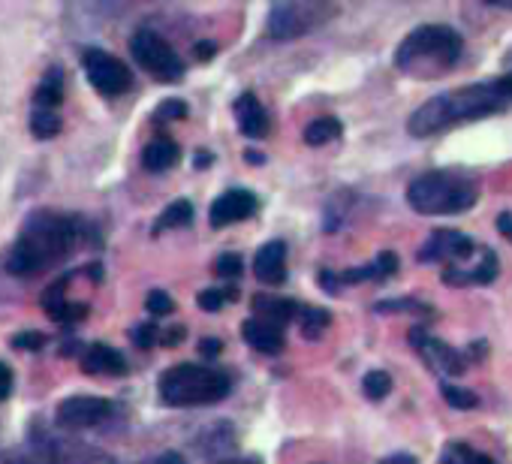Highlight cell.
<instances>
[{
  "mask_svg": "<svg viewBox=\"0 0 512 464\" xmlns=\"http://www.w3.org/2000/svg\"><path fill=\"white\" fill-rule=\"evenodd\" d=\"M82 67H85L88 82H91L103 97H118V94H124V91L133 85L130 67H127L121 58H115V55H109V52H103V49H88V52L82 55Z\"/></svg>",
  "mask_w": 512,
  "mask_h": 464,
  "instance_id": "obj_8",
  "label": "cell"
},
{
  "mask_svg": "<svg viewBox=\"0 0 512 464\" xmlns=\"http://www.w3.org/2000/svg\"><path fill=\"white\" fill-rule=\"evenodd\" d=\"M380 464H416V458H413V455H407V452H398V455L383 458Z\"/></svg>",
  "mask_w": 512,
  "mask_h": 464,
  "instance_id": "obj_42",
  "label": "cell"
},
{
  "mask_svg": "<svg viewBox=\"0 0 512 464\" xmlns=\"http://www.w3.org/2000/svg\"><path fill=\"white\" fill-rule=\"evenodd\" d=\"M341 133H344V127L338 118H314L305 127V142L317 148V145H329V142L341 139Z\"/></svg>",
  "mask_w": 512,
  "mask_h": 464,
  "instance_id": "obj_22",
  "label": "cell"
},
{
  "mask_svg": "<svg viewBox=\"0 0 512 464\" xmlns=\"http://www.w3.org/2000/svg\"><path fill=\"white\" fill-rule=\"evenodd\" d=\"M181 335H184V329L178 326V329H169V332H163V347H178L181 344Z\"/></svg>",
  "mask_w": 512,
  "mask_h": 464,
  "instance_id": "obj_39",
  "label": "cell"
},
{
  "mask_svg": "<svg viewBox=\"0 0 512 464\" xmlns=\"http://www.w3.org/2000/svg\"><path fill=\"white\" fill-rule=\"evenodd\" d=\"M181 118H187V106L181 100H166L154 112V121L157 124H163V121H181Z\"/></svg>",
  "mask_w": 512,
  "mask_h": 464,
  "instance_id": "obj_31",
  "label": "cell"
},
{
  "mask_svg": "<svg viewBox=\"0 0 512 464\" xmlns=\"http://www.w3.org/2000/svg\"><path fill=\"white\" fill-rule=\"evenodd\" d=\"M464 52V40L458 31L449 25H422L410 31L398 52H395V67L413 79H440L449 73Z\"/></svg>",
  "mask_w": 512,
  "mask_h": 464,
  "instance_id": "obj_3",
  "label": "cell"
},
{
  "mask_svg": "<svg viewBox=\"0 0 512 464\" xmlns=\"http://www.w3.org/2000/svg\"><path fill=\"white\" fill-rule=\"evenodd\" d=\"M241 269H244V263H241L238 254H223V257H217V263H214V272H217L220 278H238Z\"/></svg>",
  "mask_w": 512,
  "mask_h": 464,
  "instance_id": "obj_32",
  "label": "cell"
},
{
  "mask_svg": "<svg viewBox=\"0 0 512 464\" xmlns=\"http://www.w3.org/2000/svg\"><path fill=\"white\" fill-rule=\"evenodd\" d=\"M253 275L266 287H281L287 281V245L269 242L253 257Z\"/></svg>",
  "mask_w": 512,
  "mask_h": 464,
  "instance_id": "obj_13",
  "label": "cell"
},
{
  "mask_svg": "<svg viewBox=\"0 0 512 464\" xmlns=\"http://www.w3.org/2000/svg\"><path fill=\"white\" fill-rule=\"evenodd\" d=\"M410 344L422 353V359H425L434 371H443V374H449V377H458V374L467 371V362H464V356H461L458 350H452V347H446L443 341L425 335L422 329H413V332H410Z\"/></svg>",
  "mask_w": 512,
  "mask_h": 464,
  "instance_id": "obj_11",
  "label": "cell"
},
{
  "mask_svg": "<svg viewBox=\"0 0 512 464\" xmlns=\"http://www.w3.org/2000/svg\"><path fill=\"white\" fill-rule=\"evenodd\" d=\"M497 275V254L494 251H482V266L473 272H458V269H446L443 281L446 284H488Z\"/></svg>",
  "mask_w": 512,
  "mask_h": 464,
  "instance_id": "obj_20",
  "label": "cell"
},
{
  "mask_svg": "<svg viewBox=\"0 0 512 464\" xmlns=\"http://www.w3.org/2000/svg\"><path fill=\"white\" fill-rule=\"evenodd\" d=\"M145 464H187V461H184V455H178V452H163V455H157V458H151V461H145Z\"/></svg>",
  "mask_w": 512,
  "mask_h": 464,
  "instance_id": "obj_38",
  "label": "cell"
},
{
  "mask_svg": "<svg viewBox=\"0 0 512 464\" xmlns=\"http://www.w3.org/2000/svg\"><path fill=\"white\" fill-rule=\"evenodd\" d=\"M31 133L37 139H52V136L61 133V118L52 109H34V115H31Z\"/></svg>",
  "mask_w": 512,
  "mask_h": 464,
  "instance_id": "obj_25",
  "label": "cell"
},
{
  "mask_svg": "<svg viewBox=\"0 0 512 464\" xmlns=\"http://www.w3.org/2000/svg\"><path fill=\"white\" fill-rule=\"evenodd\" d=\"M145 308H148L151 317H169V314L175 311V302H172V296H166L163 290H151L148 299H145Z\"/></svg>",
  "mask_w": 512,
  "mask_h": 464,
  "instance_id": "obj_29",
  "label": "cell"
},
{
  "mask_svg": "<svg viewBox=\"0 0 512 464\" xmlns=\"http://www.w3.org/2000/svg\"><path fill=\"white\" fill-rule=\"evenodd\" d=\"M199 350H202L205 356H214V353L223 350V344H220V338H205V341L199 344Z\"/></svg>",
  "mask_w": 512,
  "mask_h": 464,
  "instance_id": "obj_40",
  "label": "cell"
},
{
  "mask_svg": "<svg viewBox=\"0 0 512 464\" xmlns=\"http://www.w3.org/2000/svg\"><path fill=\"white\" fill-rule=\"evenodd\" d=\"M509 106H512V73L500 76V79L476 82V85H461L455 91L431 97L410 115L407 130H410V136L425 139V136H437L455 124L497 115Z\"/></svg>",
  "mask_w": 512,
  "mask_h": 464,
  "instance_id": "obj_1",
  "label": "cell"
},
{
  "mask_svg": "<svg viewBox=\"0 0 512 464\" xmlns=\"http://www.w3.org/2000/svg\"><path fill=\"white\" fill-rule=\"evenodd\" d=\"M214 49H217L214 43H199V46H196L193 52H196V58H199V61H208V58L214 55Z\"/></svg>",
  "mask_w": 512,
  "mask_h": 464,
  "instance_id": "obj_43",
  "label": "cell"
},
{
  "mask_svg": "<svg viewBox=\"0 0 512 464\" xmlns=\"http://www.w3.org/2000/svg\"><path fill=\"white\" fill-rule=\"evenodd\" d=\"M241 338L253 350H260L266 356H278L284 350V344H287L284 341V329H278V326H272L266 320H256V317H250V320L241 323Z\"/></svg>",
  "mask_w": 512,
  "mask_h": 464,
  "instance_id": "obj_14",
  "label": "cell"
},
{
  "mask_svg": "<svg viewBox=\"0 0 512 464\" xmlns=\"http://www.w3.org/2000/svg\"><path fill=\"white\" fill-rule=\"evenodd\" d=\"M229 299H235V290H226V293H220V290H202L199 299H196V305L202 311H220Z\"/></svg>",
  "mask_w": 512,
  "mask_h": 464,
  "instance_id": "obj_30",
  "label": "cell"
},
{
  "mask_svg": "<svg viewBox=\"0 0 512 464\" xmlns=\"http://www.w3.org/2000/svg\"><path fill=\"white\" fill-rule=\"evenodd\" d=\"M235 118H238V130L247 139H263L269 133V112L253 94H241L235 100Z\"/></svg>",
  "mask_w": 512,
  "mask_h": 464,
  "instance_id": "obj_15",
  "label": "cell"
},
{
  "mask_svg": "<svg viewBox=\"0 0 512 464\" xmlns=\"http://www.w3.org/2000/svg\"><path fill=\"white\" fill-rule=\"evenodd\" d=\"M64 287H67V278H61L58 284H52V287L46 290V296H43V311H46L55 323H76V320H82V317L88 314V305L70 302Z\"/></svg>",
  "mask_w": 512,
  "mask_h": 464,
  "instance_id": "obj_16",
  "label": "cell"
},
{
  "mask_svg": "<svg viewBox=\"0 0 512 464\" xmlns=\"http://www.w3.org/2000/svg\"><path fill=\"white\" fill-rule=\"evenodd\" d=\"M362 392L371 398V401H380L392 392V377L386 371H368L365 380H362Z\"/></svg>",
  "mask_w": 512,
  "mask_h": 464,
  "instance_id": "obj_26",
  "label": "cell"
},
{
  "mask_svg": "<svg viewBox=\"0 0 512 464\" xmlns=\"http://www.w3.org/2000/svg\"><path fill=\"white\" fill-rule=\"evenodd\" d=\"M178 157H181L178 145L172 139H166V136H157L142 148V166L148 172H166V169H172L178 163Z\"/></svg>",
  "mask_w": 512,
  "mask_h": 464,
  "instance_id": "obj_19",
  "label": "cell"
},
{
  "mask_svg": "<svg viewBox=\"0 0 512 464\" xmlns=\"http://www.w3.org/2000/svg\"><path fill=\"white\" fill-rule=\"evenodd\" d=\"M479 199V184L461 169H431L410 181L407 202L419 214H458L473 208Z\"/></svg>",
  "mask_w": 512,
  "mask_h": 464,
  "instance_id": "obj_4",
  "label": "cell"
},
{
  "mask_svg": "<svg viewBox=\"0 0 512 464\" xmlns=\"http://www.w3.org/2000/svg\"><path fill=\"white\" fill-rule=\"evenodd\" d=\"M82 365H85V371H88V374H112V377L127 374V362H124V356H121L118 350L106 347V344H94V347H88V350H85V356H82Z\"/></svg>",
  "mask_w": 512,
  "mask_h": 464,
  "instance_id": "obj_18",
  "label": "cell"
},
{
  "mask_svg": "<svg viewBox=\"0 0 512 464\" xmlns=\"http://www.w3.org/2000/svg\"><path fill=\"white\" fill-rule=\"evenodd\" d=\"M374 269H377V278H389V275H395V272H398V257L386 251V254H380V257H377Z\"/></svg>",
  "mask_w": 512,
  "mask_h": 464,
  "instance_id": "obj_34",
  "label": "cell"
},
{
  "mask_svg": "<svg viewBox=\"0 0 512 464\" xmlns=\"http://www.w3.org/2000/svg\"><path fill=\"white\" fill-rule=\"evenodd\" d=\"M256 208H260V202H256V196L250 190H226L220 193L214 202H211V226L220 229V226H229V223H238V220H247L256 214Z\"/></svg>",
  "mask_w": 512,
  "mask_h": 464,
  "instance_id": "obj_12",
  "label": "cell"
},
{
  "mask_svg": "<svg viewBox=\"0 0 512 464\" xmlns=\"http://www.w3.org/2000/svg\"><path fill=\"white\" fill-rule=\"evenodd\" d=\"M299 323H302L305 338H317V335L332 323V317H329V311H323V308H308V311L299 314Z\"/></svg>",
  "mask_w": 512,
  "mask_h": 464,
  "instance_id": "obj_27",
  "label": "cell"
},
{
  "mask_svg": "<svg viewBox=\"0 0 512 464\" xmlns=\"http://www.w3.org/2000/svg\"><path fill=\"white\" fill-rule=\"evenodd\" d=\"M440 392H443V398H446L455 410H470V407L479 404V398H476L473 392H467V389H461V386H452V383H443Z\"/></svg>",
  "mask_w": 512,
  "mask_h": 464,
  "instance_id": "obj_28",
  "label": "cell"
},
{
  "mask_svg": "<svg viewBox=\"0 0 512 464\" xmlns=\"http://www.w3.org/2000/svg\"><path fill=\"white\" fill-rule=\"evenodd\" d=\"M338 10L329 4H314V0H284L269 10V37L272 40H296L323 28Z\"/></svg>",
  "mask_w": 512,
  "mask_h": 464,
  "instance_id": "obj_6",
  "label": "cell"
},
{
  "mask_svg": "<svg viewBox=\"0 0 512 464\" xmlns=\"http://www.w3.org/2000/svg\"><path fill=\"white\" fill-rule=\"evenodd\" d=\"M190 223H193V205H190L187 199H178V202H172V205L160 214V220H157V232H160V229L190 226Z\"/></svg>",
  "mask_w": 512,
  "mask_h": 464,
  "instance_id": "obj_24",
  "label": "cell"
},
{
  "mask_svg": "<svg viewBox=\"0 0 512 464\" xmlns=\"http://www.w3.org/2000/svg\"><path fill=\"white\" fill-rule=\"evenodd\" d=\"M133 341H136V347H154V341H157V329L154 326H139L136 332H133Z\"/></svg>",
  "mask_w": 512,
  "mask_h": 464,
  "instance_id": "obj_35",
  "label": "cell"
},
{
  "mask_svg": "<svg viewBox=\"0 0 512 464\" xmlns=\"http://www.w3.org/2000/svg\"><path fill=\"white\" fill-rule=\"evenodd\" d=\"M25 464H28V461H25Z\"/></svg>",
  "mask_w": 512,
  "mask_h": 464,
  "instance_id": "obj_46",
  "label": "cell"
},
{
  "mask_svg": "<svg viewBox=\"0 0 512 464\" xmlns=\"http://www.w3.org/2000/svg\"><path fill=\"white\" fill-rule=\"evenodd\" d=\"M377 311H425V305L410 302V299H401V302H380Z\"/></svg>",
  "mask_w": 512,
  "mask_h": 464,
  "instance_id": "obj_36",
  "label": "cell"
},
{
  "mask_svg": "<svg viewBox=\"0 0 512 464\" xmlns=\"http://www.w3.org/2000/svg\"><path fill=\"white\" fill-rule=\"evenodd\" d=\"M10 392H13V371H10V365L0 362V401H7Z\"/></svg>",
  "mask_w": 512,
  "mask_h": 464,
  "instance_id": "obj_37",
  "label": "cell"
},
{
  "mask_svg": "<svg viewBox=\"0 0 512 464\" xmlns=\"http://www.w3.org/2000/svg\"><path fill=\"white\" fill-rule=\"evenodd\" d=\"M34 100H37V109H52L55 112V106H61V100H64V76H61L58 67L49 70L46 79L37 85Z\"/></svg>",
  "mask_w": 512,
  "mask_h": 464,
  "instance_id": "obj_21",
  "label": "cell"
},
{
  "mask_svg": "<svg viewBox=\"0 0 512 464\" xmlns=\"http://www.w3.org/2000/svg\"><path fill=\"white\" fill-rule=\"evenodd\" d=\"M85 223L79 217L37 211L28 217L16 248L10 251L7 269L13 275H40L58 263H64L70 254L79 251V242L85 239Z\"/></svg>",
  "mask_w": 512,
  "mask_h": 464,
  "instance_id": "obj_2",
  "label": "cell"
},
{
  "mask_svg": "<svg viewBox=\"0 0 512 464\" xmlns=\"http://www.w3.org/2000/svg\"><path fill=\"white\" fill-rule=\"evenodd\" d=\"M503 67H506V70H509V73H512V49H509V55H506V58H503Z\"/></svg>",
  "mask_w": 512,
  "mask_h": 464,
  "instance_id": "obj_45",
  "label": "cell"
},
{
  "mask_svg": "<svg viewBox=\"0 0 512 464\" xmlns=\"http://www.w3.org/2000/svg\"><path fill=\"white\" fill-rule=\"evenodd\" d=\"M115 413V404L109 398H97V395H73L67 401H61L55 419L61 428L67 431H82V428H94L100 422H106Z\"/></svg>",
  "mask_w": 512,
  "mask_h": 464,
  "instance_id": "obj_9",
  "label": "cell"
},
{
  "mask_svg": "<svg viewBox=\"0 0 512 464\" xmlns=\"http://www.w3.org/2000/svg\"><path fill=\"white\" fill-rule=\"evenodd\" d=\"M299 305L293 299H278V296H256L253 299V314H260L256 320H266L272 326H284V323H293L299 320Z\"/></svg>",
  "mask_w": 512,
  "mask_h": 464,
  "instance_id": "obj_17",
  "label": "cell"
},
{
  "mask_svg": "<svg viewBox=\"0 0 512 464\" xmlns=\"http://www.w3.org/2000/svg\"><path fill=\"white\" fill-rule=\"evenodd\" d=\"M476 251V242L467 239L458 229H437L431 232V239L419 251L422 263H464Z\"/></svg>",
  "mask_w": 512,
  "mask_h": 464,
  "instance_id": "obj_10",
  "label": "cell"
},
{
  "mask_svg": "<svg viewBox=\"0 0 512 464\" xmlns=\"http://www.w3.org/2000/svg\"><path fill=\"white\" fill-rule=\"evenodd\" d=\"M130 52L142 70H148L157 82H181L184 79V61L178 52L157 34V31H136L130 40Z\"/></svg>",
  "mask_w": 512,
  "mask_h": 464,
  "instance_id": "obj_7",
  "label": "cell"
},
{
  "mask_svg": "<svg viewBox=\"0 0 512 464\" xmlns=\"http://www.w3.org/2000/svg\"><path fill=\"white\" fill-rule=\"evenodd\" d=\"M13 347L16 350H40V347H46V335H40V332H19L13 338Z\"/></svg>",
  "mask_w": 512,
  "mask_h": 464,
  "instance_id": "obj_33",
  "label": "cell"
},
{
  "mask_svg": "<svg viewBox=\"0 0 512 464\" xmlns=\"http://www.w3.org/2000/svg\"><path fill=\"white\" fill-rule=\"evenodd\" d=\"M440 464H494V458H488L485 452L467 446V443H449L443 449V461Z\"/></svg>",
  "mask_w": 512,
  "mask_h": 464,
  "instance_id": "obj_23",
  "label": "cell"
},
{
  "mask_svg": "<svg viewBox=\"0 0 512 464\" xmlns=\"http://www.w3.org/2000/svg\"><path fill=\"white\" fill-rule=\"evenodd\" d=\"M497 229L503 232L506 239H512V214H500L497 217Z\"/></svg>",
  "mask_w": 512,
  "mask_h": 464,
  "instance_id": "obj_41",
  "label": "cell"
},
{
  "mask_svg": "<svg viewBox=\"0 0 512 464\" xmlns=\"http://www.w3.org/2000/svg\"><path fill=\"white\" fill-rule=\"evenodd\" d=\"M232 392V380L211 365L184 362L160 377V398L169 407H196V404H217Z\"/></svg>",
  "mask_w": 512,
  "mask_h": 464,
  "instance_id": "obj_5",
  "label": "cell"
},
{
  "mask_svg": "<svg viewBox=\"0 0 512 464\" xmlns=\"http://www.w3.org/2000/svg\"><path fill=\"white\" fill-rule=\"evenodd\" d=\"M217 464H260V461H256V458H223Z\"/></svg>",
  "mask_w": 512,
  "mask_h": 464,
  "instance_id": "obj_44",
  "label": "cell"
}]
</instances>
